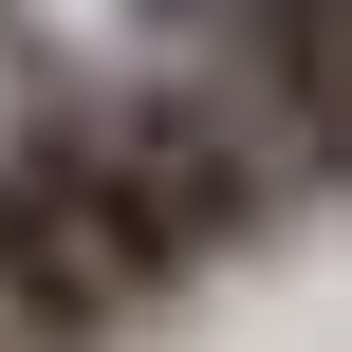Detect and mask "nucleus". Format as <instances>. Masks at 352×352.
I'll use <instances>...</instances> for the list:
<instances>
[{"instance_id": "1", "label": "nucleus", "mask_w": 352, "mask_h": 352, "mask_svg": "<svg viewBox=\"0 0 352 352\" xmlns=\"http://www.w3.org/2000/svg\"><path fill=\"white\" fill-rule=\"evenodd\" d=\"M93 130H111V167L167 204V241H186V260H241V241L316 186V167H297V148H260V111H223L204 74H148V93H111Z\"/></svg>"}, {"instance_id": "4", "label": "nucleus", "mask_w": 352, "mask_h": 352, "mask_svg": "<svg viewBox=\"0 0 352 352\" xmlns=\"http://www.w3.org/2000/svg\"><path fill=\"white\" fill-rule=\"evenodd\" d=\"M148 19H167V37H186V19H241V0H148Z\"/></svg>"}, {"instance_id": "2", "label": "nucleus", "mask_w": 352, "mask_h": 352, "mask_svg": "<svg viewBox=\"0 0 352 352\" xmlns=\"http://www.w3.org/2000/svg\"><path fill=\"white\" fill-rule=\"evenodd\" d=\"M19 148H37V186H56V223H74V260L111 278V316H148V297H186V278H204V260L167 241V204H148V186L111 167V130H93V111H37Z\"/></svg>"}, {"instance_id": "3", "label": "nucleus", "mask_w": 352, "mask_h": 352, "mask_svg": "<svg viewBox=\"0 0 352 352\" xmlns=\"http://www.w3.org/2000/svg\"><path fill=\"white\" fill-rule=\"evenodd\" d=\"M0 334L19 352H111V278L74 260V223H56V186H37V148H0Z\"/></svg>"}]
</instances>
